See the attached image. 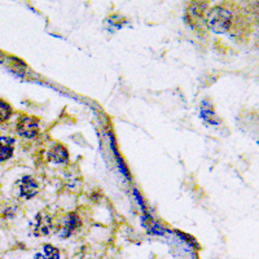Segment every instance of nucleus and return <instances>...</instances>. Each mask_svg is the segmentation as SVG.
<instances>
[{"label": "nucleus", "instance_id": "2", "mask_svg": "<svg viewBox=\"0 0 259 259\" xmlns=\"http://www.w3.org/2000/svg\"><path fill=\"white\" fill-rule=\"evenodd\" d=\"M16 130H17L18 135H21L22 138H35L39 134V119L32 115H22L18 118Z\"/></svg>", "mask_w": 259, "mask_h": 259}, {"label": "nucleus", "instance_id": "1", "mask_svg": "<svg viewBox=\"0 0 259 259\" xmlns=\"http://www.w3.org/2000/svg\"><path fill=\"white\" fill-rule=\"evenodd\" d=\"M233 13L224 6L212 7L207 12L206 22L210 29L217 34H226L233 26Z\"/></svg>", "mask_w": 259, "mask_h": 259}, {"label": "nucleus", "instance_id": "4", "mask_svg": "<svg viewBox=\"0 0 259 259\" xmlns=\"http://www.w3.org/2000/svg\"><path fill=\"white\" fill-rule=\"evenodd\" d=\"M18 186V192H20V196L24 198H32L38 193L39 191V184L35 179L30 175L26 177H22L17 183Z\"/></svg>", "mask_w": 259, "mask_h": 259}, {"label": "nucleus", "instance_id": "3", "mask_svg": "<svg viewBox=\"0 0 259 259\" xmlns=\"http://www.w3.org/2000/svg\"><path fill=\"white\" fill-rule=\"evenodd\" d=\"M31 232L35 236H47L53 231V219L47 211H40L31 222Z\"/></svg>", "mask_w": 259, "mask_h": 259}, {"label": "nucleus", "instance_id": "5", "mask_svg": "<svg viewBox=\"0 0 259 259\" xmlns=\"http://www.w3.org/2000/svg\"><path fill=\"white\" fill-rule=\"evenodd\" d=\"M80 219L75 212H69L66 217L61 219V224H60V230H61L62 237H68V236L73 235L75 231L79 228Z\"/></svg>", "mask_w": 259, "mask_h": 259}, {"label": "nucleus", "instance_id": "9", "mask_svg": "<svg viewBox=\"0 0 259 259\" xmlns=\"http://www.w3.org/2000/svg\"><path fill=\"white\" fill-rule=\"evenodd\" d=\"M12 114H13L12 106L9 105L7 101L0 99V122L8 121L9 118L12 117Z\"/></svg>", "mask_w": 259, "mask_h": 259}, {"label": "nucleus", "instance_id": "7", "mask_svg": "<svg viewBox=\"0 0 259 259\" xmlns=\"http://www.w3.org/2000/svg\"><path fill=\"white\" fill-rule=\"evenodd\" d=\"M69 152L68 149L61 144H55L48 150V159L53 163H64L68 161Z\"/></svg>", "mask_w": 259, "mask_h": 259}, {"label": "nucleus", "instance_id": "6", "mask_svg": "<svg viewBox=\"0 0 259 259\" xmlns=\"http://www.w3.org/2000/svg\"><path fill=\"white\" fill-rule=\"evenodd\" d=\"M15 139L9 136H0V162H4L12 157L15 152Z\"/></svg>", "mask_w": 259, "mask_h": 259}, {"label": "nucleus", "instance_id": "8", "mask_svg": "<svg viewBox=\"0 0 259 259\" xmlns=\"http://www.w3.org/2000/svg\"><path fill=\"white\" fill-rule=\"evenodd\" d=\"M34 259H60V251L53 245L46 244L41 246L40 251L35 254Z\"/></svg>", "mask_w": 259, "mask_h": 259}]
</instances>
